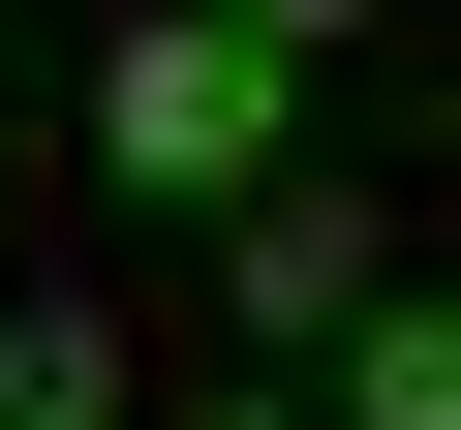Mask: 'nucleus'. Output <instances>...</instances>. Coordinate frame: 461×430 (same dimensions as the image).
Returning <instances> with one entry per match:
<instances>
[{"label": "nucleus", "mask_w": 461, "mask_h": 430, "mask_svg": "<svg viewBox=\"0 0 461 430\" xmlns=\"http://www.w3.org/2000/svg\"><path fill=\"white\" fill-rule=\"evenodd\" d=\"M93 154H123L154 215H247V184H277V62L215 31V0H123V31H93Z\"/></svg>", "instance_id": "nucleus-1"}, {"label": "nucleus", "mask_w": 461, "mask_h": 430, "mask_svg": "<svg viewBox=\"0 0 461 430\" xmlns=\"http://www.w3.org/2000/svg\"><path fill=\"white\" fill-rule=\"evenodd\" d=\"M339 430H461V308H430V277L339 308Z\"/></svg>", "instance_id": "nucleus-3"}, {"label": "nucleus", "mask_w": 461, "mask_h": 430, "mask_svg": "<svg viewBox=\"0 0 461 430\" xmlns=\"http://www.w3.org/2000/svg\"><path fill=\"white\" fill-rule=\"evenodd\" d=\"M215 31H247V62H308V31H369V0H215Z\"/></svg>", "instance_id": "nucleus-5"}, {"label": "nucleus", "mask_w": 461, "mask_h": 430, "mask_svg": "<svg viewBox=\"0 0 461 430\" xmlns=\"http://www.w3.org/2000/svg\"><path fill=\"white\" fill-rule=\"evenodd\" d=\"M185 430H308V399H185Z\"/></svg>", "instance_id": "nucleus-6"}, {"label": "nucleus", "mask_w": 461, "mask_h": 430, "mask_svg": "<svg viewBox=\"0 0 461 430\" xmlns=\"http://www.w3.org/2000/svg\"><path fill=\"white\" fill-rule=\"evenodd\" d=\"M215 277H247V338H339V308H369V184H247Z\"/></svg>", "instance_id": "nucleus-2"}, {"label": "nucleus", "mask_w": 461, "mask_h": 430, "mask_svg": "<svg viewBox=\"0 0 461 430\" xmlns=\"http://www.w3.org/2000/svg\"><path fill=\"white\" fill-rule=\"evenodd\" d=\"M0 430H123V338L93 308H0Z\"/></svg>", "instance_id": "nucleus-4"}]
</instances>
